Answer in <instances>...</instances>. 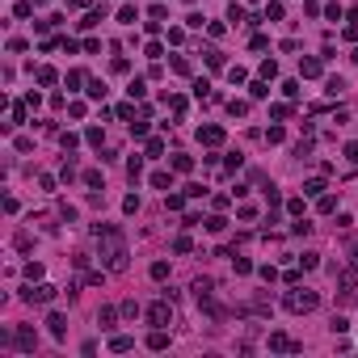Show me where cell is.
<instances>
[{
    "label": "cell",
    "mask_w": 358,
    "mask_h": 358,
    "mask_svg": "<svg viewBox=\"0 0 358 358\" xmlns=\"http://www.w3.org/2000/svg\"><path fill=\"white\" fill-rule=\"evenodd\" d=\"M93 236L101 241V261H105V270H110V274H123V270H127V241H123V232L110 228V223H105V228L97 223Z\"/></svg>",
    "instance_id": "1"
},
{
    "label": "cell",
    "mask_w": 358,
    "mask_h": 358,
    "mask_svg": "<svg viewBox=\"0 0 358 358\" xmlns=\"http://www.w3.org/2000/svg\"><path fill=\"white\" fill-rule=\"evenodd\" d=\"M316 304H320L316 291H291L286 295V312H312Z\"/></svg>",
    "instance_id": "2"
},
{
    "label": "cell",
    "mask_w": 358,
    "mask_h": 358,
    "mask_svg": "<svg viewBox=\"0 0 358 358\" xmlns=\"http://www.w3.org/2000/svg\"><path fill=\"white\" fill-rule=\"evenodd\" d=\"M21 300H26V304H51V300H55V286H51V282H38V286L30 282Z\"/></svg>",
    "instance_id": "3"
},
{
    "label": "cell",
    "mask_w": 358,
    "mask_h": 358,
    "mask_svg": "<svg viewBox=\"0 0 358 358\" xmlns=\"http://www.w3.org/2000/svg\"><path fill=\"white\" fill-rule=\"evenodd\" d=\"M190 291H194V300H198V308H207V312H215V308H211L215 282H211V278H194V286H190Z\"/></svg>",
    "instance_id": "4"
},
{
    "label": "cell",
    "mask_w": 358,
    "mask_h": 358,
    "mask_svg": "<svg viewBox=\"0 0 358 358\" xmlns=\"http://www.w3.org/2000/svg\"><path fill=\"white\" fill-rule=\"evenodd\" d=\"M148 320H152L156 329H164V325H169V320H173V308H169V300L152 304V308H148Z\"/></svg>",
    "instance_id": "5"
},
{
    "label": "cell",
    "mask_w": 358,
    "mask_h": 358,
    "mask_svg": "<svg viewBox=\"0 0 358 358\" xmlns=\"http://www.w3.org/2000/svg\"><path fill=\"white\" fill-rule=\"evenodd\" d=\"M34 341H38V337H34V329H30V325L13 329V345H17L21 354H34Z\"/></svg>",
    "instance_id": "6"
},
{
    "label": "cell",
    "mask_w": 358,
    "mask_h": 358,
    "mask_svg": "<svg viewBox=\"0 0 358 358\" xmlns=\"http://www.w3.org/2000/svg\"><path fill=\"white\" fill-rule=\"evenodd\" d=\"M270 350L286 354V350H300V341H291V337H286V333H270Z\"/></svg>",
    "instance_id": "7"
},
{
    "label": "cell",
    "mask_w": 358,
    "mask_h": 358,
    "mask_svg": "<svg viewBox=\"0 0 358 358\" xmlns=\"http://www.w3.org/2000/svg\"><path fill=\"white\" fill-rule=\"evenodd\" d=\"M198 139L207 143V148H219V143H223V127H202V131H198Z\"/></svg>",
    "instance_id": "8"
},
{
    "label": "cell",
    "mask_w": 358,
    "mask_h": 358,
    "mask_svg": "<svg viewBox=\"0 0 358 358\" xmlns=\"http://www.w3.org/2000/svg\"><path fill=\"white\" fill-rule=\"evenodd\" d=\"M46 329H51V337H64V333H68V320L59 316V312H51V316H46Z\"/></svg>",
    "instance_id": "9"
},
{
    "label": "cell",
    "mask_w": 358,
    "mask_h": 358,
    "mask_svg": "<svg viewBox=\"0 0 358 358\" xmlns=\"http://www.w3.org/2000/svg\"><path fill=\"white\" fill-rule=\"evenodd\" d=\"M110 350H114V354H127V350H135V337H127V333H118V337L110 341Z\"/></svg>",
    "instance_id": "10"
},
{
    "label": "cell",
    "mask_w": 358,
    "mask_h": 358,
    "mask_svg": "<svg viewBox=\"0 0 358 358\" xmlns=\"http://www.w3.org/2000/svg\"><path fill=\"white\" fill-rule=\"evenodd\" d=\"M148 350H169V333H164V329H156V333L148 337Z\"/></svg>",
    "instance_id": "11"
},
{
    "label": "cell",
    "mask_w": 358,
    "mask_h": 358,
    "mask_svg": "<svg viewBox=\"0 0 358 358\" xmlns=\"http://www.w3.org/2000/svg\"><path fill=\"white\" fill-rule=\"evenodd\" d=\"M337 282H341V291H345V295H350L354 286H358V278H354V270H341V278H337Z\"/></svg>",
    "instance_id": "12"
},
{
    "label": "cell",
    "mask_w": 358,
    "mask_h": 358,
    "mask_svg": "<svg viewBox=\"0 0 358 358\" xmlns=\"http://www.w3.org/2000/svg\"><path fill=\"white\" fill-rule=\"evenodd\" d=\"M114 320H118V312H114V308H101V312H97V325H101V329H110Z\"/></svg>",
    "instance_id": "13"
},
{
    "label": "cell",
    "mask_w": 358,
    "mask_h": 358,
    "mask_svg": "<svg viewBox=\"0 0 358 358\" xmlns=\"http://www.w3.org/2000/svg\"><path fill=\"white\" fill-rule=\"evenodd\" d=\"M152 278H156V282L169 278V261H152Z\"/></svg>",
    "instance_id": "14"
},
{
    "label": "cell",
    "mask_w": 358,
    "mask_h": 358,
    "mask_svg": "<svg viewBox=\"0 0 358 358\" xmlns=\"http://www.w3.org/2000/svg\"><path fill=\"white\" fill-rule=\"evenodd\" d=\"M173 169H177V173H190V169H194V160H190V156H182V152H177V156H173Z\"/></svg>",
    "instance_id": "15"
},
{
    "label": "cell",
    "mask_w": 358,
    "mask_h": 358,
    "mask_svg": "<svg viewBox=\"0 0 358 358\" xmlns=\"http://www.w3.org/2000/svg\"><path fill=\"white\" fill-rule=\"evenodd\" d=\"M55 80H59L55 68H38V85H55Z\"/></svg>",
    "instance_id": "16"
},
{
    "label": "cell",
    "mask_w": 358,
    "mask_h": 358,
    "mask_svg": "<svg viewBox=\"0 0 358 358\" xmlns=\"http://www.w3.org/2000/svg\"><path fill=\"white\" fill-rule=\"evenodd\" d=\"M304 194H312V198H320V194H325V182H320V177H312V182L304 186Z\"/></svg>",
    "instance_id": "17"
},
{
    "label": "cell",
    "mask_w": 358,
    "mask_h": 358,
    "mask_svg": "<svg viewBox=\"0 0 358 358\" xmlns=\"http://www.w3.org/2000/svg\"><path fill=\"white\" fill-rule=\"evenodd\" d=\"M300 72H304V76H320V59H304Z\"/></svg>",
    "instance_id": "18"
},
{
    "label": "cell",
    "mask_w": 358,
    "mask_h": 358,
    "mask_svg": "<svg viewBox=\"0 0 358 358\" xmlns=\"http://www.w3.org/2000/svg\"><path fill=\"white\" fill-rule=\"evenodd\" d=\"M152 186L156 190H173V177L169 173H152Z\"/></svg>",
    "instance_id": "19"
},
{
    "label": "cell",
    "mask_w": 358,
    "mask_h": 358,
    "mask_svg": "<svg viewBox=\"0 0 358 358\" xmlns=\"http://www.w3.org/2000/svg\"><path fill=\"white\" fill-rule=\"evenodd\" d=\"M333 207H337V198H333V194H320V198H316V211H325V215H329Z\"/></svg>",
    "instance_id": "20"
},
{
    "label": "cell",
    "mask_w": 358,
    "mask_h": 358,
    "mask_svg": "<svg viewBox=\"0 0 358 358\" xmlns=\"http://www.w3.org/2000/svg\"><path fill=\"white\" fill-rule=\"evenodd\" d=\"M89 97H93V101L105 97V85H101V80H89Z\"/></svg>",
    "instance_id": "21"
},
{
    "label": "cell",
    "mask_w": 358,
    "mask_h": 358,
    "mask_svg": "<svg viewBox=\"0 0 358 358\" xmlns=\"http://www.w3.org/2000/svg\"><path fill=\"white\" fill-rule=\"evenodd\" d=\"M228 21H236V26H241V21H249V13H245L241 5H232V9H228Z\"/></svg>",
    "instance_id": "22"
},
{
    "label": "cell",
    "mask_w": 358,
    "mask_h": 358,
    "mask_svg": "<svg viewBox=\"0 0 358 358\" xmlns=\"http://www.w3.org/2000/svg\"><path fill=\"white\" fill-rule=\"evenodd\" d=\"M207 228H211V232H223V228H228V219H223V215H211Z\"/></svg>",
    "instance_id": "23"
},
{
    "label": "cell",
    "mask_w": 358,
    "mask_h": 358,
    "mask_svg": "<svg viewBox=\"0 0 358 358\" xmlns=\"http://www.w3.org/2000/svg\"><path fill=\"white\" fill-rule=\"evenodd\" d=\"M139 13H135V9H131V5H123V9H118V21H127V26H131V21H135Z\"/></svg>",
    "instance_id": "24"
},
{
    "label": "cell",
    "mask_w": 358,
    "mask_h": 358,
    "mask_svg": "<svg viewBox=\"0 0 358 358\" xmlns=\"http://www.w3.org/2000/svg\"><path fill=\"white\" fill-rule=\"evenodd\" d=\"M164 207H169V211H182L186 198H182V194H169V198H164Z\"/></svg>",
    "instance_id": "25"
},
{
    "label": "cell",
    "mask_w": 358,
    "mask_h": 358,
    "mask_svg": "<svg viewBox=\"0 0 358 358\" xmlns=\"http://www.w3.org/2000/svg\"><path fill=\"white\" fill-rule=\"evenodd\" d=\"M26 278H30V282L42 278V266H38V261H30V266H26Z\"/></svg>",
    "instance_id": "26"
},
{
    "label": "cell",
    "mask_w": 358,
    "mask_h": 358,
    "mask_svg": "<svg viewBox=\"0 0 358 358\" xmlns=\"http://www.w3.org/2000/svg\"><path fill=\"white\" fill-rule=\"evenodd\" d=\"M266 21H282V5H266Z\"/></svg>",
    "instance_id": "27"
},
{
    "label": "cell",
    "mask_w": 358,
    "mask_h": 358,
    "mask_svg": "<svg viewBox=\"0 0 358 358\" xmlns=\"http://www.w3.org/2000/svg\"><path fill=\"white\" fill-rule=\"evenodd\" d=\"M173 249H177V253H190L194 245H190V236H177V241H173Z\"/></svg>",
    "instance_id": "28"
},
{
    "label": "cell",
    "mask_w": 358,
    "mask_h": 358,
    "mask_svg": "<svg viewBox=\"0 0 358 358\" xmlns=\"http://www.w3.org/2000/svg\"><path fill=\"white\" fill-rule=\"evenodd\" d=\"M127 173H131V182H135V177H139V173H143V160H139V156H135V160H131V164H127Z\"/></svg>",
    "instance_id": "29"
},
{
    "label": "cell",
    "mask_w": 358,
    "mask_h": 358,
    "mask_svg": "<svg viewBox=\"0 0 358 358\" xmlns=\"http://www.w3.org/2000/svg\"><path fill=\"white\" fill-rule=\"evenodd\" d=\"M345 160L358 164V139H354V143H345Z\"/></svg>",
    "instance_id": "30"
},
{
    "label": "cell",
    "mask_w": 358,
    "mask_h": 358,
    "mask_svg": "<svg viewBox=\"0 0 358 358\" xmlns=\"http://www.w3.org/2000/svg\"><path fill=\"white\" fill-rule=\"evenodd\" d=\"M59 143H64V148L72 152V148H76V143H80V139H76V135H72V131H64V135H59Z\"/></svg>",
    "instance_id": "31"
},
{
    "label": "cell",
    "mask_w": 358,
    "mask_h": 358,
    "mask_svg": "<svg viewBox=\"0 0 358 358\" xmlns=\"http://www.w3.org/2000/svg\"><path fill=\"white\" fill-rule=\"evenodd\" d=\"M228 110H232L236 118H245V114H249V101H232V105H228Z\"/></svg>",
    "instance_id": "32"
},
{
    "label": "cell",
    "mask_w": 358,
    "mask_h": 358,
    "mask_svg": "<svg viewBox=\"0 0 358 358\" xmlns=\"http://www.w3.org/2000/svg\"><path fill=\"white\" fill-rule=\"evenodd\" d=\"M300 261H304V270H316V266H320V257H316V253H304Z\"/></svg>",
    "instance_id": "33"
},
{
    "label": "cell",
    "mask_w": 358,
    "mask_h": 358,
    "mask_svg": "<svg viewBox=\"0 0 358 358\" xmlns=\"http://www.w3.org/2000/svg\"><path fill=\"white\" fill-rule=\"evenodd\" d=\"M350 261H354V266H358V245H354V249H350Z\"/></svg>",
    "instance_id": "34"
},
{
    "label": "cell",
    "mask_w": 358,
    "mask_h": 358,
    "mask_svg": "<svg viewBox=\"0 0 358 358\" xmlns=\"http://www.w3.org/2000/svg\"><path fill=\"white\" fill-rule=\"evenodd\" d=\"M34 5H46V0H34Z\"/></svg>",
    "instance_id": "35"
},
{
    "label": "cell",
    "mask_w": 358,
    "mask_h": 358,
    "mask_svg": "<svg viewBox=\"0 0 358 358\" xmlns=\"http://www.w3.org/2000/svg\"><path fill=\"white\" fill-rule=\"evenodd\" d=\"M249 5H257V0H249Z\"/></svg>",
    "instance_id": "36"
},
{
    "label": "cell",
    "mask_w": 358,
    "mask_h": 358,
    "mask_svg": "<svg viewBox=\"0 0 358 358\" xmlns=\"http://www.w3.org/2000/svg\"><path fill=\"white\" fill-rule=\"evenodd\" d=\"M190 5H194V0H190Z\"/></svg>",
    "instance_id": "37"
}]
</instances>
